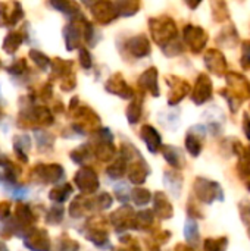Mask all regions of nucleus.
<instances>
[{"label": "nucleus", "instance_id": "obj_6", "mask_svg": "<svg viewBox=\"0 0 250 251\" xmlns=\"http://www.w3.org/2000/svg\"><path fill=\"white\" fill-rule=\"evenodd\" d=\"M212 91H214V87H212L211 78L206 74H200L196 81V87H194L192 99L196 104H203L212 99Z\"/></svg>", "mask_w": 250, "mask_h": 251}, {"label": "nucleus", "instance_id": "obj_5", "mask_svg": "<svg viewBox=\"0 0 250 251\" xmlns=\"http://www.w3.org/2000/svg\"><path fill=\"white\" fill-rule=\"evenodd\" d=\"M233 154L237 156V174L243 179L250 178V144L243 146L239 140L234 143Z\"/></svg>", "mask_w": 250, "mask_h": 251}, {"label": "nucleus", "instance_id": "obj_2", "mask_svg": "<svg viewBox=\"0 0 250 251\" xmlns=\"http://www.w3.org/2000/svg\"><path fill=\"white\" fill-rule=\"evenodd\" d=\"M194 191L199 200L206 204H212L214 201H224L225 197L222 187L218 182L205 178H197L194 181Z\"/></svg>", "mask_w": 250, "mask_h": 251}, {"label": "nucleus", "instance_id": "obj_1", "mask_svg": "<svg viewBox=\"0 0 250 251\" xmlns=\"http://www.w3.org/2000/svg\"><path fill=\"white\" fill-rule=\"evenodd\" d=\"M227 87L222 88L220 93L227 100L228 107L233 113H236L242 103L250 99V81L240 72L228 71L225 74Z\"/></svg>", "mask_w": 250, "mask_h": 251}, {"label": "nucleus", "instance_id": "obj_10", "mask_svg": "<svg viewBox=\"0 0 250 251\" xmlns=\"http://www.w3.org/2000/svg\"><path fill=\"white\" fill-rule=\"evenodd\" d=\"M228 247V238L220 237V238H208L205 241V251H227Z\"/></svg>", "mask_w": 250, "mask_h": 251}, {"label": "nucleus", "instance_id": "obj_3", "mask_svg": "<svg viewBox=\"0 0 250 251\" xmlns=\"http://www.w3.org/2000/svg\"><path fill=\"white\" fill-rule=\"evenodd\" d=\"M206 68L217 76H224L228 72V63L224 53L218 49H209L205 54Z\"/></svg>", "mask_w": 250, "mask_h": 251}, {"label": "nucleus", "instance_id": "obj_8", "mask_svg": "<svg viewBox=\"0 0 250 251\" xmlns=\"http://www.w3.org/2000/svg\"><path fill=\"white\" fill-rule=\"evenodd\" d=\"M211 6H212L214 19L217 22H224L230 19V12H228V6L225 1H212Z\"/></svg>", "mask_w": 250, "mask_h": 251}, {"label": "nucleus", "instance_id": "obj_13", "mask_svg": "<svg viewBox=\"0 0 250 251\" xmlns=\"http://www.w3.org/2000/svg\"><path fill=\"white\" fill-rule=\"evenodd\" d=\"M186 235H187V240L192 243V244H197L199 241V229H197V224L194 222H189L187 226H186Z\"/></svg>", "mask_w": 250, "mask_h": 251}, {"label": "nucleus", "instance_id": "obj_7", "mask_svg": "<svg viewBox=\"0 0 250 251\" xmlns=\"http://www.w3.org/2000/svg\"><path fill=\"white\" fill-rule=\"evenodd\" d=\"M217 41H218L221 46H225V47H228V49L236 47V46L239 44V32H237V29L234 28V25H231V24L227 25V26L221 31V34L218 35Z\"/></svg>", "mask_w": 250, "mask_h": 251}, {"label": "nucleus", "instance_id": "obj_4", "mask_svg": "<svg viewBox=\"0 0 250 251\" xmlns=\"http://www.w3.org/2000/svg\"><path fill=\"white\" fill-rule=\"evenodd\" d=\"M184 38L187 41V44L192 47V50L194 53H200L206 43H208V34L205 29H202L200 26H194V25H187L184 29Z\"/></svg>", "mask_w": 250, "mask_h": 251}, {"label": "nucleus", "instance_id": "obj_12", "mask_svg": "<svg viewBox=\"0 0 250 251\" xmlns=\"http://www.w3.org/2000/svg\"><path fill=\"white\" fill-rule=\"evenodd\" d=\"M240 63L243 69H250V40H245L242 43V57Z\"/></svg>", "mask_w": 250, "mask_h": 251}, {"label": "nucleus", "instance_id": "obj_11", "mask_svg": "<svg viewBox=\"0 0 250 251\" xmlns=\"http://www.w3.org/2000/svg\"><path fill=\"white\" fill-rule=\"evenodd\" d=\"M239 213H240L242 222H243L245 226H246V231H248V235H249L250 240V201L248 199H243V200L239 203Z\"/></svg>", "mask_w": 250, "mask_h": 251}, {"label": "nucleus", "instance_id": "obj_15", "mask_svg": "<svg viewBox=\"0 0 250 251\" xmlns=\"http://www.w3.org/2000/svg\"><path fill=\"white\" fill-rule=\"evenodd\" d=\"M246 188H248V191H249V193H250V179H249V181H248V182H246Z\"/></svg>", "mask_w": 250, "mask_h": 251}, {"label": "nucleus", "instance_id": "obj_16", "mask_svg": "<svg viewBox=\"0 0 250 251\" xmlns=\"http://www.w3.org/2000/svg\"><path fill=\"white\" fill-rule=\"evenodd\" d=\"M249 112H250V106H249Z\"/></svg>", "mask_w": 250, "mask_h": 251}, {"label": "nucleus", "instance_id": "obj_9", "mask_svg": "<svg viewBox=\"0 0 250 251\" xmlns=\"http://www.w3.org/2000/svg\"><path fill=\"white\" fill-rule=\"evenodd\" d=\"M203 137H199L197 134H193L190 132L187 135V150L193 154V156H199L200 151H202V147H203Z\"/></svg>", "mask_w": 250, "mask_h": 251}, {"label": "nucleus", "instance_id": "obj_14", "mask_svg": "<svg viewBox=\"0 0 250 251\" xmlns=\"http://www.w3.org/2000/svg\"><path fill=\"white\" fill-rule=\"evenodd\" d=\"M243 132L250 141V115L248 112L243 113Z\"/></svg>", "mask_w": 250, "mask_h": 251}]
</instances>
